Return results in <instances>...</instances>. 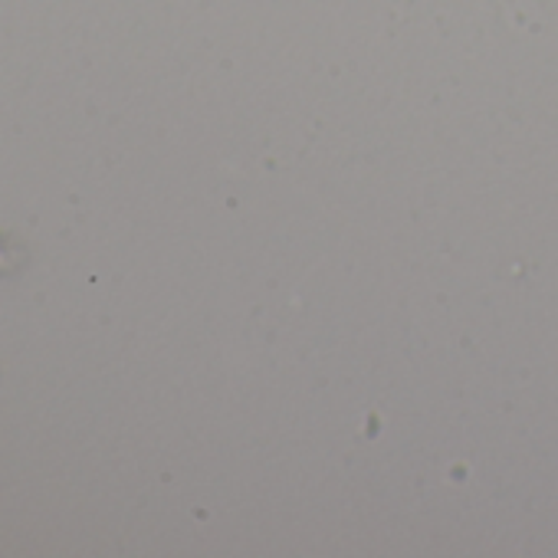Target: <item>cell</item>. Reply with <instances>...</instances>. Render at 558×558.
I'll list each match as a JSON object with an SVG mask.
<instances>
[{
  "label": "cell",
  "mask_w": 558,
  "mask_h": 558,
  "mask_svg": "<svg viewBox=\"0 0 558 558\" xmlns=\"http://www.w3.org/2000/svg\"><path fill=\"white\" fill-rule=\"evenodd\" d=\"M8 266H11V256H8L4 243H0V269H8Z\"/></svg>",
  "instance_id": "1"
}]
</instances>
